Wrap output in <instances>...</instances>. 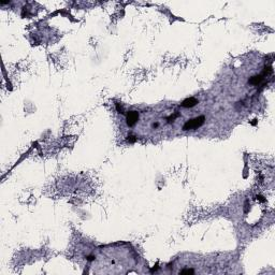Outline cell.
<instances>
[{
  "mask_svg": "<svg viewBox=\"0 0 275 275\" xmlns=\"http://www.w3.org/2000/svg\"><path fill=\"white\" fill-rule=\"evenodd\" d=\"M263 80V78H262V75H255L253 76L250 80H249V84L252 85H258L259 83H261V81Z\"/></svg>",
  "mask_w": 275,
  "mask_h": 275,
  "instance_id": "4",
  "label": "cell"
},
{
  "mask_svg": "<svg viewBox=\"0 0 275 275\" xmlns=\"http://www.w3.org/2000/svg\"><path fill=\"white\" fill-rule=\"evenodd\" d=\"M179 273H181V274H189V273H195V271L193 270H183Z\"/></svg>",
  "mask_w": 275,
  "mask_h": 275,
  "instance_id": "5",
  "label": "cell"
},
{
  "mask_svg": "<svg viewBox=\"0 0 275 275\" xmlns=\"http://www.w3.org/2000/svg\"><path fill=\"white\" fill-rule=\"evenodd\" d=\"M204 120H205L204 116H199V117L193 118V119H190V120H188V122H185V125L183 126V129L184 130L197 129V128L201 127V126L204 124Z\"/></svg>",
  "mask_w": 275,
  "mask_h": 275,
  "instance_id": "1",
  "label": "cell"
},
{
  "mask_svg": "<svg viewBox=\"0 0 275 275\" xmlns=\"http://www.w3.org/2000/svg\"><path fill=\"white\" fill-rule=\"evenodd\" d=\"M138 118H139V114H138V112H136V111H131V112H129L128 115H127L128 126H130V127L134 126L136 122H138Z\"/></svg>",
  "mask_w": 275,
  "mask_h": 275,
  "instance_id": "2",
  "label": "cell"
},
{
  "mask_svg": "<svg viewBox=\"0 0 275 275\" xmlns=\"http://www.w3.org/2000/svg\"><path fill=\"white\" fill-rule=\"evenodd\" d=\"M197 103H198L197 99L188 98V99H186V100H184L183 103H182V106H185V108H191V106H195Z\"/></svg>",
  "mask_w": 275,
  "mask_h": 275,
  "instance_id": "3",
  "label": "cell"
}]
</instances>
